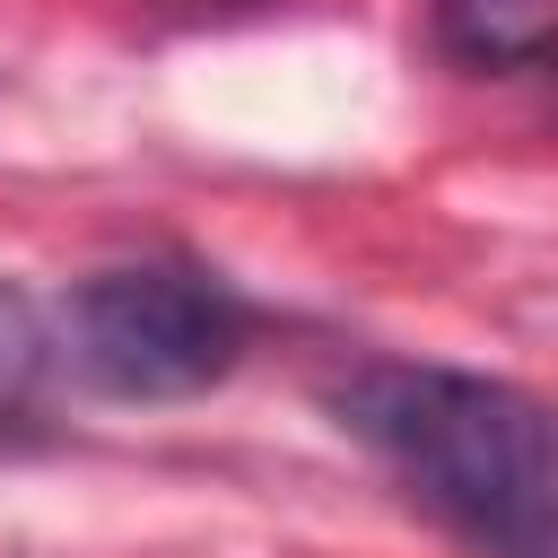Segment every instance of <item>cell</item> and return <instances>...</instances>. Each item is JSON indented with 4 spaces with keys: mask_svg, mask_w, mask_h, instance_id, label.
I'll return each instance as SVG.
<instances>
[{
    "mask_svg": "<svg viewBox=\"0 0 558 558\" xmlns=\"http://www.w3.org/2000/svg\"><path fill=\"white\" fill-rule=\"evenodd\" d=\"M340 418L410 480L418 506H436L497 558L532 532V514L558 488V418L497 375L366 366L340 384Z\"/></svg>",
    "mask_w": 558,
    "mask_h": 558,
    "instance_id": "6da1fadb",
    "label": "cell"
},
{
    "mask_svg": "<svg viewBox=\"0 0 558 558\" xmlns=\"http://www.w3.org/2000/svg\"><path fill=\"white\" fill-rule=\"evenodd\" d=\"M253 340V314L183 262H122L70 296V357L87 384L122 401H183L209 392Z\"/></svg>",
    "mask_w": 558,
    "mask_h": 558,
    "instance_id": "7a4b0ae2",
    "label": "cell"
},
{
    "mask_svg": "<svg viewBox=\"0 0 558 558\" xmlns=\"http://www.w3.org/2000/svg\"><path fill=\"white\" fill-rule=\"evenodd\" d=\"M436 44L462 70H541L558 61V0H427Z\"/></svg>",
    "mask_w": 558,
    "mask_h": 558,
    "instance_id": "3957f363",
    "label": "cell"
},
{
    "mask_svg": "<svg viewBox=\"0 0 558 558\" xmlns=\"http://www.w3.org/2000/svg\"><path fill=\"white\" fill-rule=\"evenodd\" d=\"M44 375H52V331H44L35 296L0 279V418H26Z\"/></svg>",
    "mask_w": 558,
    "mask_h": 558,
    "instance_id": "277c9868",
    "label": "cell"
},
{
    "mask_svg": "<svg viewBox=\"0 0 558 558\" xmlns=\"http://www.w3.org/2000/svg\"><path fill=\"white\" fill-rule=\"evenodd\" d=\"M506 558H558V488H549V506L532 514V532H523V541H514Z\"/></svg>",
    "mask_w": 558,
    "mask_h": 558,
    "instance_id": "5b68a950",
    "label": "cell"
},
{
    "mask_svg": "<svg viewBox=\"0 0 558 558\" xmlns=\"http://www.w3.org/2000/svg\"><path fill=\"white\" fill-rule=\"evenodd\" d=\"M192 9H218V0H192Z\"/></svg>",
    "mask_w": 558,
    "mask_h": 558,
    "instance_id": "8992f818",
    "label": "cell"
}]
</instances>
